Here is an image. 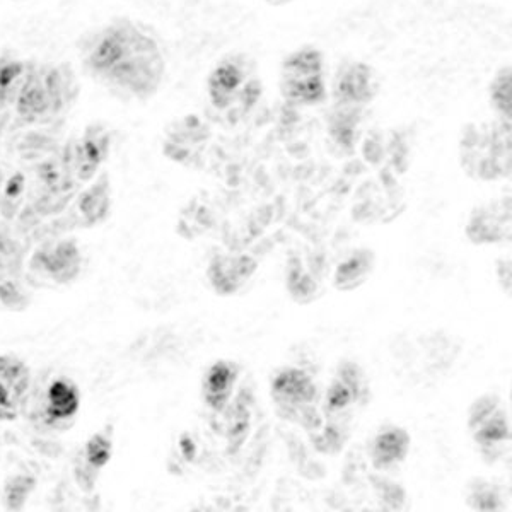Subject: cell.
Here are the masks:
<instances>
[{"label":"cell","instance_id":"obj_16","mask_svg":"<svg viewBox=\"0 0 512 512\" xmlns=\"http://www.w3.org/2000/svg\"><path fill=\"white\" fill-rule=\"evenodd\" d=\"M490 103L501 122L511 123L512 84L511 67L507 65L494 77L490 84Z\"/></svg>","mask_w":512,"mask_h":512},{"label":"cell","instance_id":"obj_1","mask_svg":"<svg viewBox=\"0 0 512 512\" xmlns=\"http://www.w3.org/2000/svg\"><path fill=\"white\" fill-rule=\"evenodd\" d=\"M81 62L111 93L147 99L163 84L166 62L152 31L130 19H115L82 41Z\"/></svg>","mask_w":512,"mask_h":512},{"label":"cell","instance_id":"obj_18","mask_svg":"<svg viewBox=\"0 0 512 512\" xmlns=\"http://www.w3.org/2000/svg\"><path fill=\"white\" fill-rule=\"evenodd\" d=\"M337 376L338 378L344 379L345 383L349 384L352 391H354L355 398H357L359 405L366 402L367 398H369V381H367L366 373L362 371V367L359 366L357 362L349 361V359L340 362V366H338L337 369Z\"/></svg>","mask_w":512,"mask_h":512},{"label":"cell","instance_id":"obj_20","mask_svg":"<svg viewBox=\"0 0 512 512\" xmlns=\"http://www.w3.org/2000/svg\"><path fill=\"white\" fill-rule=\"evenodd\" d=\"M497 277L501 282L504 292H511V262L509 258H502L501 262L497 263Z\"/></svg>","mask_w":512,"mask_h":512},{"label":"cell","instance_id":"obj_3","mask_svg":"<svg viewBox=\"0 0 512 512\" xmlns=\"http://www.w3.org/2000/svg\"><path fill=\"white\" fill-rule=\"evenodd\" d=\"M466 422L483 461L492 465L506 456L511 444V420L499 396H478L468 408Z\"/></svg>","mask_w":512,"mask_h":512},{"label":"cell","instance_id":"obj_2","mask_svg":"<svg viewBox=\"0 0 512 512\" xmlns=\"http://www.w3.org/2000/svg\"><path fill=\"white\" fill-rule=\"evenodd\" d=\"M280 93L292 105H318L326 98L325 59L313 47L289 53L280 67Z\"/></svg>","mask_w":512,"mask_h":512},{"label":"cell","instance_id":"obj_13","mask_svg":"<svg viewBox=\"0 0 512 512\" xmlns=\"http://www.w3.org/2000/svg\"><path fill=\"white\" fill-rule=\"evenodd\" d=\"M79 403H81V398H79L76 386L65 379H57L48 388L45 412H47L48 419L60 422V420L70 419L72 415L76 414Z\"/></svg>","mask_w":512,"mask_h":512},{"label":"cell","instance_id":"obj_15","mask_svg":"<svg viewBox=\"0 0 512 512\" xmlns=\"http://www.w3.org/2000/svg\"><path fill=\"white\" fill-rule=\"evenodd\" d=\"M286 286L289 296L297 304L313 303L318 297V282L304 270L303 263L296 258H292L287 267Z\"/></svg>","mask_w":512,"mask_h":512},{"label":"cell","instance_id":"obj_8","mask_svg":"<svg viewBox=\"0 0 512 512\" xmlns=\"http://www.w3.org/2000/svg\"><path fill=\"white\" fill-rule=\"evenodd\" d=\"M239 367L229 359H219L205 371L202 396L207 407L222 414L233 398L234 386L238 383Z\"/></svg>","mask_w":512,"mask_h":512},{"label":"cell","instance_id":"obj_4","mask_svg":"<svg viewBox=\"0 0 512 512\" xmlns=\"http://www.w3.org/2000/svg\"><path fill=\"white\" fill-rule=\"evenodd\" d=\"M270 395L274 400L279 414L289 420H303L309 424V419H316L313 405L316 402L315 381L303 369L286 367L275 374L270 386Z\"/></svg>","mask_w":512,"mask_h":512},{"label":"cell","instance_id":"obj_7","mask_svg":"<svg viewBox=\"0 0 512 512\" xmlns=\"http://www.w3.org/2000/svg\"><path fill=\"white\" fill-rule=\"evenodd\" d=\"M412 437L400 425L381 427L367 446V456L376 470H390L407 460Z\"/></svg>","mask_w":512,"mask_h":512},{"label":"cell","instance_id":"obj_17","mask_svg":"<svg viewBox=\"0 0 512 512\" xmlns=\"http://www.w3.org/2000/svg\"><path fill=\"white\" fill-rule=\"evenodd\" d=\"M352 405H359L355 398L354 391L344 379L335 376L332 384L326 390V412L328 414H340Z\"/></svg>","mask_w":512,"mask_h":512},{"label":"cell","instance_id":"obj_14","mask_svg":"<svg viewBox=\"0 0 512 512\" xmlns=\"http://www.w3.org/2000/svg\"><path fill=\"white\" fill-rule=\"evenodd\" d=\"M466 504L473 511H504V489L485 478H475L466 487Z\"/></svg>","mask_w":512,"mask_h":512},{"label":"cell","instance_id":"obj_6","mask_svg":"<svg viewBox=\"0 0 512 512\" xmlns=\"http://www.w3.org/2000/svg\"><path fill=\"white\" fill-rule=\"evenodd\" d=\"M258 263L250 255H217L207 268V279L219 296H234L250 282Z\"/></svg>","mask_w":512,"mask_h":512},{"label":"cell","instance_id":"obj_9","mask_svg":"<svg viewBox=\"0 0 512 512\" xmlns=\"http://www.w3.org/2000/svg\"><path fill=\"white\" fill-rule=\"evenodd\" d=\"M30 386V371L14 357H0V420L12 419Z\"/></svg>","mask_w":512,"mask_h":512},{"label":"cell","instance_id":"obj_12","mask_svg":"<svg viewBox=\"0 0 512 512\" xmlns=\"http://www.w3.org/2000/svg\"><path fill=\"white\" fill-rule=\"evenodd\" d=\"M335 96L347 103H359L371 96V70L366 65L352 64L340 70L335 81Z\"/></svg>","mask_w":512,"mask_h":512},{"label":"cell","instance_id":"obj_11","mask_svg":"<svg viewBox=\"0 0 512 512\" xmlns=\"http://www.w3.org/2000/svg\"><path fill=\"white\" fill-rule=\"evenodd\" d=\"M245 70L241 69L233 60L222 62L209 77L207 91L210 99L217 108H226L231 105L234 96H238L239 89L245 84Z\"/></svg>","mask_w":512,"mask_h":512},{"label":"cell","instance_id":"obj_10","mask_svg":"<svg viewBox=\"0 0 512 512\" xmlns=\"http://www.w3.org/2000/svg\"><path fill=\"white\" fill-rule=\"evenodd\" d=\"M374 268H376L374 251L369 248H357L345 258L344 262L338 263L333 275V286L342 292L355 291L371 279Z\"/></svg>","mask_w":512,"mask_h":512},{"label":"cell","instance_id":"obj_19","mask_svg":"<svg viewBox=\"0 0 512 512\" xmlns=\"http://www.w3.org/2000/svg\"><path fill=\"white\" fill-rule=\"evenodd\" d=\"M111 454V443L105 437L96 436L89 441L88 451H86V456H88V461L93 466H103L106 465V461L110 460Z\"/></svg>","mask_w":512,"mask_h":512},{"label":"cell","instance_id":"obj_5","mask_svg":"<svg viewBox=\"0 0 512 512\" xmlns=\"http://www.w3.org/2000/svg\"><path fill=\"white\" fill-rule=\"evenodd\" d=\"M466 238L473 245L506 243L511 239V198L494 200L473 210L465 226Z\"/></svg>","mask_w":512,"mask_h":512}]
</instances>
